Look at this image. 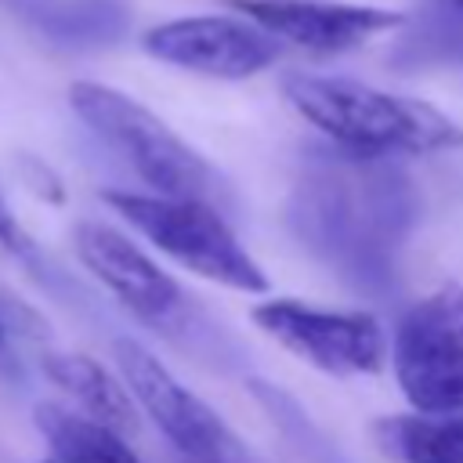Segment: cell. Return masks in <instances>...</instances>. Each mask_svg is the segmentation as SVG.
Returning <instances> with one entry per match:
<instances>
[{
	"label": "cell",
	"instance_id": "14",
	"mask_svg": "<svg viewBox=\"0 0 463 463\" xmlns=\"http://www.w3.org/2000/svg\"><path fill=\"white\" fill-rule=\"evenodd\" d=\"M25 376V365H22V340L18 333L11 329L4 307H0V380L7 383H18Z\"/></svg>",
	"mask_w": 463,
	"mask_h": 463
},
{
	"label": "cell",
	"instance_id": "1",
	"mask_svg": "<svg viewBox=\"0 0 463 463\" xmlns=\"http://www.w3.org/2000/svg\"><path fill=\"white\" fill-rule=\"evenodd\" d=\"M282 98L344 152L387 159L463 145V130L434 105L347 76L289 72L282 80Z\"/></svg>",
	"mask_w": 463,
	"mask_h": 463
},
{
	"label": "cell",
	"instance_id": "15",
	"mask_svg": "<svg viewBox=\"0 0 463 463\" xmlns=\"http://www.w3.org/2000/svg\"><path fill=\"white\" fill-rule=\"evenodd\" d=\"M25 181L33 184V192L36 195H43V199H51V203H61V181L51 174V166H43V163H36V159H25Z\"/></svg>",
	"mask_w": 463,
	"mask_h": 463
},
{
	"label": "cell",
	"instance_id": "4",
	"mask_svg": "<svg viewBox=\"0 0 463 463\" xmlns=\"http://www.w3.org/2000/svg\"><path fill=\"white\" fill-rule=\"evenodd\" d=\"M391 365L412 409L463 412V286H441L402 315Z\"/></svg>",
	"mask_w": 463,
	"mask_h": 463
},
{
	"label": "cell",
	"instance_id": "2",
	"mask_svg": "<svg viewBox=\"0 0 463 463\" xmlns=\"http://www.w3.org/2000/svg\"><path fill=\"white\" fill-rule=\"evenodd\" d=\"M69 105L152 192L210 203L221 192L217 170L137 98L98 80H76L69 87Z\"/></svg>",
	"mask_w": 463,
	"mask_h": 463
},
{
	"label": "cell",
	"instance_id": "16",
	"mask_svg": "<svg viewBox=\"0 0 463 463\" xmlns=\"http://www.w3.org/2000/svg\"><path fill=\"white\" fill-rule=\"evenodd\" d=\"M459 7H463V0H459Z\"/></svg>",
	"mask_w": 463,
	"mask_h": 463
},
{
	"label": "cell",
	"instance_id": "5",
	"mask_svg": "<svg viewBox=\"0 0 463 463\" xmlns=\"http://www.w3.org/2000/svg\"><path fill=\"white\" fill-rule=\"evenodd\" d=\"M112 354L141 412L159 427L181 463H253L250 449L235 438V430L192 387H184L145 344L116 340Z\"/></svg>",
	"mask_w": 463,
	"mask_h": 463
},
{
	"label": "cell",
	"instance_id": "17",
	"mask_svg": "<svg viewBox=\"0 0 463 463\" xmlns=\"http://www.w3.org/2000/svg\"><path fill=\"white\" fill-rule=\"evenodd\" d=\"M51 463H54V459H51Z\"/></svg>",
	"mask_w": 463,
	"mask_h": 463
},
{
	"label": "cell",
	"instance_id": "8",
	"mask_svg": "<svg viewBox=\"0 0 463 463\" xmlns=\"http://www.w3.org/2000/svg\"><path fill=\"white\" fill-rule=\"evenodd\" d=\"M221 4L268 29L279 43H293L311 54H344L405 25L402 11L347 4V0H221Z\"/></svg>",
	"mask_w": 463,
	"mask_h": 463
},
{
	"label": "cell",
	"instance_id": "3",
	"mask_svg": "<svg viewBox=\"0 0 463 463\" xmlns=\"http://www.w3.org/2000/svg\"><path fill=\"white\" fill-rule=\"evenodd\" d=\"M130 228H137L159 253L188 268L206 282H221L239 293H264L268 275L257 268L250 250L228 228L210 199L163 195V192H127L109 188L101 195Z\"/></svg>",
	"mask_w": 463,
	"mask_h": 463
},
{
	"label": "cell",
	"instance_id": "18",
	"mask_svg": "<svg viewBox=\"0 0 463 463\" xmlns=\"http://www.w3.org/2000/svg\"><path fill=\"white\" fill-rule=\"evenodd\" d=\"M456 4H459V0H456Z\"/></svg>",
	"mask_w": 463,
	"mask_h": 463
},
{
	"label": "cell",
	"instance_id": "13",
	"mask_svg": "<svg viewBox=\"0 0 463 463\" xmlns=\"http://www.w3.org/2000/svg\"><path fill=\"white\" fill-rule=\"evenodd\" d=\"M0 246H4L7 253H14L18 260H25V264L40 260V253H36V242L29 239V232L22 228V221L14 217V210L7 206L4 192H0Z\"/></svg>",
	"mask_w": 463,
	"mask_h": 463
},
{
	"label": "cell",
	"instance_id": "11",
	"mask_svg": "<svg viewBox=\"0 0 463 463\" xmlns=\"http://www.w3.org/2000/svg\"><path fill=\"white\" fill-rule=\"evenodd\" d=\"M33 420L54 463H141L127 434L80 409H69L61 402H40Z\"/></svg>",
	"mask_w": 463,
	"mask_h": 463
},
{
	"label": "cell",
	"instance_id": "7",
	"mask_svg": "<svg viewBox=\"0 0 463 463\" xmlns=\"http://www.w3.org/2000/svg\"><path fill=\"white\" fill-rule=\"evenodd\" d=\"M141 47L163 65L213 80H250L279 58V40L242 14H192L159 22L141 33Z\"/></svg>",
	"mask_w": 463,
	"mask_h": 463
},
{
	"label": "cell",
	"instance_id": "10",
	"mask_svg": "<svg viewBox=\"0 0 463 463\" xmlns=\"http://www.w3.org/2000/svg\"><path fill=\"white\" fill-rule=\"evenodd\" d=\"M43 373L47 380L69 398L76 402L80 412L116 427L119 434H137L141 427V405L130 391V383L119 376H112L98 358L80 354V351H47L43 354Z\"/></svg>",
	"mask_w": 463,
	"mask_h": 463
},
{
	"label": "cell",
	"instance_id": "9",
	"mask_svg": "<svg viewBox=\"0 0 463 463\" xmlns=\"http://www.w3.org/2000/svg\"><path fill=\"white\" fill-rule=\"evenodd\" d=\"M80 264L141 322L166 326L181 315V286L119 228L101 221H80L72 228Z\"/></svg>",
	"mask_w": 463,
	"mask_h": 463
},
{
	"label": "cell",
	"instance_id": "6",
	"mask_svg": "<svg viewBox=\"0 0 463 463\" xmlns=\"http://www.w3.org/2000/svg\"><path fill=\"white\" fill-rule=\"evenodd\" d=\"M293 358L326 376H373L387 362V336L365 311H336L293 297H271L250 315Z\"/></svg>",
	"mask_w": 463,
	"mask_h": 463
},
{
	"label": "cell",
	"instance_id": "12",
	"mask_svg": "<svg viewBox=\"0 0 463 463\" xmlns=\"http://www.w3.org/2000/svg\"><path fill=\"white\" fill-rule=\"evenodd\" d=\"M373 434L398 463H463V412H394Z\"/></svg>",
	"mask_w": 463,
	"mask_h": 463
}]
</instances>
